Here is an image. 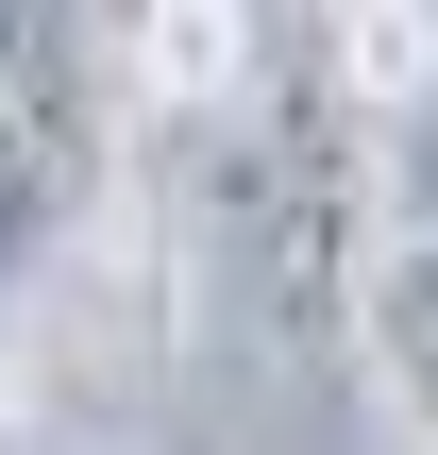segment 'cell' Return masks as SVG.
Segmentation results:
<instances>
[{
  "instance_id": "6da1fadb",
  "label": "cell",
  "mask_w": 438,
  "mask_h": 455,
  "mask_svg": "<svg viewBox=\"0 0 438 455\" xmlns=\"http://www.w3.org/2000/svg\"><path fill=\"white\" fill-rule=\"evenodd\" d=\"M186 203L270 355H338L388 236V101L338 68V17H253V68L186 118Z\"/></svg>"
},
{
  "instance_id": "7a4b0ae2",
  "label": "cell",
  "mask_w": 438,
  "mask_h": 455,
  "mask_svg": "<svg viewBox=\"0 0 438 455\" xmlns=\"http://www.w3.org/2000/svg\"><path fill=\"white\" fill-rule=\"evenodd\" d=\"M135 84H118V17L68 0H0V287H34L51 253L101 236Z\"/></svg>"
},
{
  "instance_id": "3957f363",
  "label": "cell",
  "mask_w": 438,
  "mask_h": 455,
  "mask_svg": "<svg viewBox=\"0 0 438 455\" xmlns=\"http://www.w3.org/2000/svg\"><path fill=\"white\" fill-rule=\"evenodd\" d=\"M338 355L371 371V405L405 422V455H438V236H422V220H388V236H371Z\"/></svg>"
},
{
  "instance_id": "277c9868",
  "label": "cell",
  "mask_w": 438,
  "mask_h": 455,
  "mask_svg": "<svg viewBox=\"0 0 438 455\" xmlns=\"http://www.w3.org/2000/svg\"><path fill=\"white\" fill-rule=\"evenodd\" d=\"M388 220L438 236V118H388Z\"/></svg>"
},
{
  "instance_id": "5b68a950",
  "label": "cell",
  "mask_w": 438,
  "mask_h": 455,
  "mask_svg": "<svg viewBox=\"0 0 438 455\" xmlns=\"http://www.w3.org/2000/svg\"><path fill=\"white\" fill-rule=\"evenodd\" d=\"M405 118H438V17H422V101H405Z\"/></svg>"
}]
</instances>
